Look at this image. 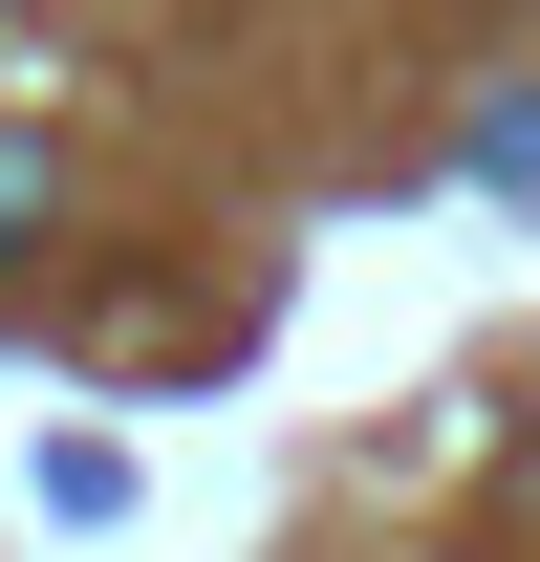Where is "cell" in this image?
Instances as JSON below:
<instances>
[{
	"label": "cell",
	"instance_id": "1",
	"mask_svg": "<svg viewBox=\"0 0 540 562\" xmlns=\"http://www.w3.org/2000/svg\"><path fill=\"white\" fill-rule=\"evenodd\" d=\"M22 216H44V151H22V131H0V238H22Z\"/></svg>",
	"mask_w": 540,
	"mask_h": 562
}]
</instances>
